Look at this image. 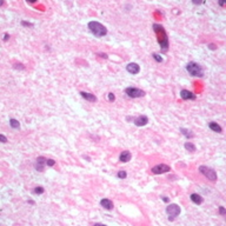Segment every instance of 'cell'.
<instances>
[{"mask_svg":"<svg viewBox=\"0 0 226 226\" xmlns=\"http://www.w3.org/2000/svg\"><path fill=\"white\" fill-rule=\"evenodd\" d=\"M153 28H154V32L158 35V42L160 44V47H161L163 52H166L167 48H168V38H167V34H166L164 27L161 25H159V24H154Z\"/></svg>","mask_w":226,"mask_h":226,"instance_id":"obj_1","label":"cell"},{"mask_svg":"<svg viewBox=\"0 0 226 226\" xmlns=\"http://www.w3.org/2000/svg\"><path fill=\"white\" fill-rule=\"evenodd\" d=\"M89 28H90L91 33L93 35L98 37V38H101V37L107 34V28L104 25H101L100 22H98V21H90L89 22Z\"/></svg>","mask_w":226,"mask_h":226,"instance_id":"obj_2","label":"cell"},{"mask_svg":"<svg viewBox=\"0 0 226 226\" xmlns=\"http://www.w3.org/2000/svg\"><path fill=\"white\" fill-rule=\"evenodd\" d=\"M186 71H187L192 77H199V78L204 77V70H203V67H202L199 64L194 63V61H191V63H189V64L186 65Z\"/></svg>","mask_w":226,"mask_h":226,"instance_id":"obj_3","label":"cell"},{"mask_svg":"<svg viewBox=\"0 0 226 226\" xmlns=\"http://www.w3.org/2000/svg\"><path fill=\"white\" fill-rule=\"evenodd\" d=\"M199 172H200L203 176H205L207 179H210L211 181H216V180H217V178H218L217 172H216L213 168L207 167V166H205V165L199 166Z\"/></svg>","mask_w":226,"mask_h":226,"instance_id":"obj_4","label":"cell"},{"mask_svg":"<svg viewBox=\"0 0 226 226\" xmlns=\"http://www.w3.org/2000/svg\"><path fill=\"white\" fill-rule=\"evenodd\" d=\"M180 207H179V205H177V204H170L167 207H166V213L168 214V219L170 220H173V219H176L179 214H180Z\"/></svg>","mask_w":226,"mask_h":226,"instance_id":"obj_5","label":"cell"},{"mask_svg":"<svg viewBox=\"0 0 226 226\" xmlns=\"http://www.w3.org/2000/svg\"><path fill=\"white\" fill-rule=\"evenodd\" d=\"M125 93L130 97V98H140L145 96V92L140 89H135V87H126L125 89Z\"/></svg>","mask_w":226,"mask_h":226,"instance_id":"obj_6","label":"cell"},{"mask_svg":"<svg viewBox=\"0 0 226 226\" xmlns=\"http://www.w3.org/2000/svg\"><path fill=\"white\" fill-rule=\"evenodd\" d=\"M170 170H171V167H170L168 165H165V164H159V165L154 166L151 171H152V173H154V174H163V173L170 172Z\"/></svg>","mask_w":226,"mask_h":226,"instance_id":"obj_7","label":"cell"},{"mask_svg":"<svg viewBox=\"0 0 226 226\" xmlns=\"http://www.w3.org/2000/svg\"><path fill=\"white\" fill-rule=\"evenodd\" d=\"M180 97L184 100H194L197 98V96L194 93H192L191 91H187V90H181L180 91Z\"/></svg>","mask_w":226,"mask_h":226,"instance_id":"obj_8","label":"cell"},{"mask_svg":"<svg viewBox=\"0 0 226 226\" xmlns=\"http://www.w3.org/2000/svg\"><path fill=\"white\" fill-rule=\"evenodd\" d=\"M45 165H46V158H44V157H38L37 160H35V165H34L35 170L39 171V172H41V171H44Z\"/></svg>","mask_w":226,"mask_h":226,"instance_id":"obj_9","label":"cell"},{"mask_svg":"<svg viewBox=\"0 0 226 226\" xmlns=\"http://www.w3.org/2000/svg\"><path fill=\"white\" fill-rule=\"evenodd\" d=\"M126 70H127V72L131 73V74H138V73L140 72V66H139L138 64H135V63H130V64L126 66Z\"/></svg>","mask_w":226,"mask_h":226,"instance_id":"obj_10","label":"cell"},{"mask_svg":"<svg viewBox=\"0 0 226 226\" xmlns=\"http://www.w3.org/2000/svg\"><path fill=\"white\" fill-rule=\"evenodd\" d=\"M133 122L137 126H145L148 122V118L146 115H139L137 118H133Z\"/></svg>","mask_w":226,"mask_h":226,"instance_id":"obj_11","label":"cell"},{"mask_svg":"<svg viewBox=\"0 0 226 226\" xmlns=\"http://www.w3.org/2000/svg\"><path fill=\"white\" fill-rule=\"evenodd\" d=\"M100 205L105 209V210H112L113 207H114V205H113V202L111 199H107V198H104V199H101L100 200Z\"/></svg>","mask_w":226,"mask_h":226,"instance_id":"obj_12","label":"cell"},{"mask_svg":"<svg viewBox=\"0 0 226 226\" xmlns=\"http://www.w3.org/2000/svg\"><path fill=\"white\" fill-rule=\"evenodd\" d=\"M80 96H81L85 100H87V101H91V103L97 101V97H96L94 94H92V93H89V92H84V91H81V92H80Z\"/></svg>","mask_w":226,"mask_h":226,"instance_id":"obj_13","label":"cell"},{"mask_svg":"<svg viewBox=\"0 0 226 226\" xmlns=\"http://www.w3.org/2000/svg\"><path fill=\"white\" fill-rule=\"evenodd\" d=\"M131 158H132V154H131L130 151H122V152L120 153L119 160H120L121 163H127V161L131 160Z\"/></svg>","mask_w":226,"mask_h":226,"instance_id":"obj_14","label":"cell"},{"mask_svg":"<svg viewBox=\"0 0 226 226\" xmlns=\"http://www.w3.org/2000/svg\"><path fill=\"white\" fill-rule=\"evenodd\" d=\"M190 198H191V200H192L194 204H197V205H200V204H203V202H204L203 197H202L200 194H198V193H192Z\"/></svg>","mask_w":226,"mask_h":226,"instance_id":"obj_15","label":"cell"},{"mask_svg":"<svg viewBox=\"0 0 226 226\" xmlns=\"http://www.w3.org/2000/svg\"><path fill=\"white\" fill-rule=\"evenodd\" d=\"M209 127H210V130H212L213 132H217V133H222V131H223V128L220 127V125H218V124L214 122V121L209 122Z\"/></svg>","mask_w":226,"mask_h":226,"instance_id":"obj_16","label":"cell"},{"mask_svg":"<svg viewBox=\"0 0 226 226\" xmlns=\"http://www.w3.org/2000/svg\"><path fill=\"white\" fill-rule=\"evenodd\" d=\"M180 132L183 133L184 137H186L187 139H192L194 138V133L191 131V130H187V128H184V127H180Z\"/></svg>","mask_w":226,"mask_h":226,"instance_id":"obj_17","label":"cell"},{"mask_svg":"<svg viewBox=\"0 0 226 226\" xmlns=\"http://www.w3.org/2000/svg\"><path fill=\"white\" fill-rule=\"evenodd\" d=\"M9 125H11V127L14 128V130H19V128H20V122H19L17 119L11 118V119H9Z\"/></svg>","mask_w":226,"mask_h":226,"instance_id":"obj_18","label":"cell"},{"mask_svg":"<svg viewBox=\"0 0 226 226\" xmlns=\"http://www.w3.org/2000/svg\"><path fill=\"white\" fill-rule=\"evenodd\" d=\"M184 147H185L187 151H190V152H194V151H196V145H194V144H192L191 141H187V143H185Z\"/></svg>","mask_w":226,"mask_h":226,"instance_id":"obj_19","label":"cell"},{"mask_svg":"<svg viewBox=\"0 0 226 226\" xmlns=\"http://www.w3.org/2000/svg\"><path fill=\"white\" fill-rule=\"evenodd\" d=\"M152 57H153V59H154L157 63H163V58H161L160 54H158V53H153Z\"/></svg>","mask_w":226,"mask_h":226,"instance_id":"obj_20","label":"cell"},{"mask_svg":"<svg viewBox=\"0 0 226 226\" xmlns=\"http://www.w3.org/2000/svg\"><path fill=\"white\" fill-rule=\"evenodd\" d=\"M45 192V190H44V187H41V186H37L35 189H34V193H37V194H42Z\"/></svg>","mask_w":226,"mask_h":226,"instance_id":"obj_21","label":"cell"},{"mask_svg":"<svg viewBox=\"0 0 226 226\" xmlns=\"http://www.w3.org/2000/svg\"><path fill=\"white\" fill-rule=\"evenodd\" d=\"M126 177H127V173L125 171H119L118 172V178L119 179H125Z\"/></svg>","mask_w":226,"mask_h":226,"instance_id":"obj_22","label":"cell"},{"mask_svg":"<svg viewBox=\"0 0 226 226\" xmlns=\"http://www.w3.org/2000/svg\"><path fill=\"white\" fill-rule=\"evenodd\" d=\"M46 165L47 166H54L55 165V161L53 159H46Z\"/></svg>","mask_w":226,"mask_h":226,"instance_id":"obj_23","label":"cell"},{"mask_svg":"<svg viewBox=\"0 0 226 226\" xmlns=\"http://www.w3.org/2000/svg\"><path fill=\"white\" fill-rule=\"evenodd\" d=\"M21 25H22V26H26V27H33V24H32V22H28V21H21Z\"/></svg>","mask_w":226,"mask_h":226,"instance_id":"obj_24","label":"cell"},{"mask_svg":"<svg viewBox=\"0 0 226 226\" xmlns=\"http://www.w3.org/2000/svg\"><path fill=\"white\" fill-rule=\"evenodd\" d=\"M219 213H220L222 216H225L226 214V210L224 206H220V207H219Z\"/></svg>","mask_w":226,"mask_h":226,"instance_id":"obj_25","label":"cell"},{"mask_svg":"<svg viewBox=\"0 0 226 226\" xmlns=\"http://www.w3.org/2000/svg\"><path fill=\"white\" fill-rule=\"evenodd\" d=\"M0 143H2V144L7 143V138H6L4 134H0Z\"/></svg>","mask_w":226,"mask_h":226,"instance_id":"obj_26","label":"cell"},{"mask_svg":"<svg viewBox=\"0 0 226 226\" xmlns=\"http://www.w3.org/2000/svg\"><path fill=\"white\" fill-rule=\"evenodd\" d=\"M192 2H193L194 5H200V4H204L205 0H192Z\"/></svg>","mask_w":226,"mask_h":226,"instance_id":"obj_27","label":"cell"},{"mask_svg":"<svg viewBox=\"0 0 226 226\" xmlns=\"http://www.w3.org/2000/svg\"><path fill=\"white\" fill-rule=\"evenodd\" d=\"M107 97H109V100H110V101H114V100H115V97H114L113 93H109Z\"/></svg>","mask_w":226,"mask_h":226,"instance_id":"obj_28","label":"cell"},{"mask_svg":"<svg viewBox=\"0 0 226 226\" xmlns=\"http://www.w3.org/2000/svg\"><path fill=\"white\" fill-rule=\"evenodd\" d=\"M14 68H20V70H24V65L22 64H14Z\"/></svg>","mask_w":226,"mask_h":226,"instance_id":"obj_29","label":"cell"},{"mask_svg":"<svg viewBox=\"0 0 226 226\" xmlns=\"http://www.w3.org/2000/svg\"><path fill=\"white\" fill-rule=\"evenodd\" d=\"M218 2H219V6L224 7V6H225V4H226V0H219Z\"/></svg>","mask_w":226,"mask_h":226,"instance_id":"obj_30","label":"cell"},{"mask_svg":"<svg viewBox=\"0 0 226 226\" xmlns=\"http://www.w3.org/2000/svg\"><path fill=\"white\" fill-rule=\"evenodd\" d=\"M9 39V35H8V33H5L4 34V41H7Z\"/></svg>","mask_w":226,"mask_h":226,"instance_id":"obj_31","label":"cell"},{"mask_svg":"<svg viewBox=\"0 0 226 226\" xmlns=\"http://www.w3.org/2000/svg\"><path fill=\"white\" fill-rule=\"evenodd\" d=\"M98 55H100V57L104 58V59H107V54H105V53H104V54H103V53H98Z\"/></svg>","mask_w":226,"mask_h":226,"instance_id":"obj_32","label":"cell"},{"mask_svg":"<svg viewBox=\"0 0 226 226\" xmlns=\"http://www.w3.org/2000/svg\"><path fill=\"white\" fill-rule=\"evenodd\" d=\"M209 46H210V48H211V50H216V48H217V47H216V45H213V44H210Z\"/></svg>","mask_w":226,"mask_h":226,"instance_id":"obj_33","label":"cell"},{"mask_svg":"<svg viewBox=\"0 0 226 226\" xmlns=\"http://www.w3.org/2000/svg\"><path fill=\"white\" fill-rule=\"evenodd\" d=\"M163 200H164L165 203H168V202H170V199H168L167 197H163Z\"/></svg>","mask_w":226,"mask_h":226,"instance_id":"obj_34","label":"cell"},{"mask_svg":"<svg viewBox=\"0 0 226 226\" xmlns=\"http://www.w3.org/2000/svg\"><path fill=\"white\" fill-rule=\"evenodd\" d=\"M28 2H35V1H38V0H27Z\"/></svg>","mask_w":226,"mask_h":226,"instance_id":"obj_35","label":"cell"},{"mask_svg":"<svg viewBox=\"0 0 226 226\" xmlns=\"http://www.w3.org/2000/svg\"><path fill=\"white\" fill-rule=\"evenodd\" d=\"M2 4H4V0H0V6H2Z\"/></svg>","mask_w":226,"mask_h":226,"instance_id":"obj_36","label":"cell"}]
</instances>
